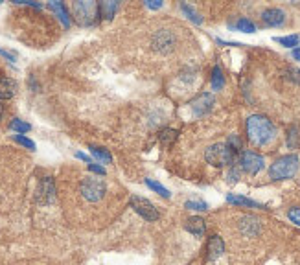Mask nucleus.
I'll list each match as a JSON object with an SVG mask.
<instances>
[{
  "label": "nucleus",
  "instance_id": "nucleus-31",
  "mask_svg": "<svg viewBox=\"0 0 300 265\" xmlns=\"http://www.w3.org/2000/svg\"><path fill=\"white\" fill-rule=\"evenodd\" d=\"M287 215H289V219L293 221L295 225L300 226V208H291V210L287 212Z\"/></svg>",
  "mask_w": 300,
  "mask_h": 265
},
{
  "label": "nucleus",
  "instance_id": "nucleus-14",
  "mask_svg": "<svg viewBox=\"0 0 300 265\" xmlns=\"http://www.w3.org/2000/svg\"><path fill=\"white\" fill-rule=\"evenodd\" d=\"M206 252H208V260H217L225 252V243L219 236H212L208 239V245H206Z\"/></svg>",
  "mask_w": 300,
  "mask_h": 265
},
{
  "label": "nucleus",
  "instance_id": "nucleus-5",
  "mask_svg": "<svg viewBox=\"0 0 300 265\" xmlns=\"http://www.w3.org/2000/svg\"><path fill=\"white\" fill-rule=\"evenodd\" d=\"M79 192L85 197L87 201L91 203H96V201L103 199L105 195V182L98 177H85L81 181V186H79Z\"/></svg>",
  "mask_w": 300,
  "mask_h": 265
},
{
  "label": "nucleus",
  "instance_id": "nucleus-30",
  "mask_svg": "<svg viewBox=\"0 0 300 265\" xmlns=\"http://www.w3.org/2000/svg\"><path fill=\"white\" fill-rule=\"evenodd\" d=\"M234 153H240L242 151V140H240V136H236V135H230L229 138V144H227Z\"/></svg>",
  "mask_w": 300,
  "mask_h": 265
},
{
  "label": "nucleus",
  "instance_id": "nucleus-8",
  "mask_svg": "<svg viewBox=\"0 0 300 265\" xmlns=\"http://www.w3.org/2000/svg\"><path fill=\"white\" fill-rule=\"evenodd\" d=\"M175 33L171 30H158L155 35H153V48L160 53H170L173 48H175Z\"/></svg>",
  "mask_w": 300,
  "mask_h": 265
},
{
  "label": "nucleus",
  "instance_id": "nucleus-4",
  "mask_svg": "<svg viewBox=\"0 0 300 265\" xmlns=\"http://www.w3.org/2000/svg\"><path fill=\"white\" fill-rule=\"evenodd\" d=\"M74 15L81 26H92L100 15L96 2H74Z\"/></svg>",
  "mask_w": 300,
  "mask_h": 265
},
{
  "label": "nucleus",
  "instance_id": "nucleus-13",
  "mask_svg": "<svg viewBox=\"0 0 300 265\" xmlns=\"http://www.w3.org/2000/svg\"><path fill=\"white\" fill-rule=\"evenodd\" d=\"M184 228H186L192 236H196V238H202V236H204V232H206V225H204V221H202L199 215L188 217V219H186V223H184Z\"/></svg>",
  "mask_w": 300,
  "mask_h": 265
},
{
  "label": "nucleus",
  "instance_id": "nucleus-7",
  "mask_svg": "<svg viewBox=\"0 0 300 265\" xmlns=\"http://www.w3.org/2000/svg\"><path fill=\"white\" fill-rule=\"evenodd\" d=\"M240 166H242V169L245 173L256 175L258 171L263 169L265 160H263V157L254 153V151H243L242 157H240Z\"/></svg>",
  "mask_w": 300,
  "mask_h": 265
},
{
  "label": "nucleus",
  "instance_id": "nucleus-1",
  "mask_svg": "<svg viewBox=\"0 0 300 265\" xmlns=\"http://www.w3.org/2000/svg\"><path fill=\"white\" fill-rule=\"evenodd\" d=\"M247 136L254 146H267L274 140L276 129L267 116L252 114L247 118Z\"/></svg>",
  "mask_w": 300,
  "mask_h": 265
},
{
  "label": "nucleus",
  "instance_id": "nucleus-35",
  "mask_svg": "<svg viewBox=\"0 0 300 265\" xmlns=\"http://www.w3.org/2000/svg\"><path fill=\"white\" fill-rule=\"evenodd\" d=\"M76 159H79V160H85L87 164H92V160L85 155V153H79V151H78V153H76Z\"/></svg>",
  "mask_w": 300,
  "mask_h": 265
},
{
  "label": "nucleus",
  "instance_id": "nucleus-20",
  "mask_svg": "<svg viewBox=\"0 0 300 265\" xmlns=\"http://www.w3.org/2000/svg\"><path fill=\"white\" fill-rule=\"evenodd\" d=\"M212 87H214V91H221L225 87V76L219 66H214V70H212Z\"/></svg>",
  "mask_w": 300,
  "mask_h": 265
},
{
  "label": "nucleus",
  "instance_id": "nucleus-28",
  "mask_svg": "<svg viewBox=\"0 0 300 265\" xmlns=\"http://www.w3.org/2000/svg\"><path fill=\"white\" fill-rule=\"evenodd\" d=\"M184 207L188 208V210H199V212L208 210V205H206V203H202V201H186V203H184Z\"/></svg>",
  "mask_w": 300,
  "mask_h": 265
},
{
  "label": "nucleus",
  "instance_id": "nucleus-23",
  "mask_svg": "<svg viewBox=\"0 0 300 265\" xmlns=\"http://www.w3.org/2000/svg\"><path fill=\"white\" fill-rule=\"evenodd\" d=\"M146 184H148V186H150L151 190H153V192H157L158 195H162L164 199H168V197L171 195L168 188H164L162 184H160V182H155L153 179H146Z\"/></svg>",
  "mask_w": 300,
  "mask_h": 265
},
{
  "label": "nucleus",
  "instance_id": "nucleus-19",
  "mask_svg": "<svg viewBox=\"0 0 300 265\" xmlns=\"http://www.w3.org/2000/svg\"><path fill=\"white\" fill-rule=\"evenodd\" d=\"M98 9L103 19H112V15L116 13L118 9V2H101V4H98Z\"/></svg>",
  "mask_w": 300,
  "mask_h": 265
},
{
  "label": "nucleus",
  "instance_id": "nucleus-2",
  "mask_svg": "<svg viewBox=\"0 0 300 265\" xmlns=\"http://www.w3.org/2000/svg\"><path fill=\"white\" fill-rule=\"evenodd\" d=\"M299 157L297 155H284L280 159L271 164L269 168V177L273 181H286V179H291L297 171H299Z\"/></svg>",
  "mask_w": 300,
  "mask_h": 265
},
{
  "label": "nucleus",
  "instance_id": "nucleus-26",
  "mask_svg": "<svg viewBox=\"0 0 300 265\" xmlns=\"http://www.w3.org/2000/svg\"><path fill=\"white\" fill-rule=\"evenodd\" d=\"M236 28L243 33H254L256 32L254 22H252V20H249V19H240L238 22H236Z\"/></svg>",
  "mask_w": 300,
  "mask_h": 265
},
{
  "label": "nucleus",
  "instance_id": "nucleus-24",
  "mask_svg": "<svg viewBox=\"0 0 300 265\" xmlns=\"http://www.w3.org/2000/svg\"><path fill=\"white\" fill-rule=\"evenodd\" d=\"M276 43H280L282 46H286V48H297L300 43V37L299 35H287V37H274Z\"/></svg>",
  "mask_w": 300,
  "mask_h": 265
},
{
  "label": "nucleus",
  "instance_id": "nucleus-37",
  "mask_svg": "<svg viewBox=\"0 0 300 265\" xmlns=\"http://www.w3.org/2000/svg\"><path fill=\"white\" fill-rule=\"evenodd\" d=\"M0 55H4V57H6L7 61H11V63H13V61H15L13 55H11V53H7L6 50H2V48H0Z\"/></svg>",
  "mask_w": 300,
  "mask_h": 265
},
{
  "label": "nucleus",
  "instance_id": "nucleus-11",
  "mask_svg": "<svg viewBox=\"0 0 300 265\" xmlns=\"http://www.w3.org/2000/svg\"><path fill=\"white\" fill-rule=\"evenodd\" d=\"M240 230H242V234L249 236V238H254L261 230L260 219L254 217V215H243L242 219H240Z\"/></svg>",
  "mask_w": 300,
  "mask_h": 265
},
{
  "label": "nucleus",
  "instance_id": "nucleus-3",
  "mask_svg": "<svg viewBox=\"0 0 300 265\" xmlns=\"http://www.w3.org/2000/svg\"><path fill=\"white\" fill-rule=\"evenodd\" d=\"M204 159L215 168H223V166H232L234 164L236 153L227 144H212L210 148H206Z\"/></svg>",
  "mask_w": 300,
  "mask_h": 265
},
{
  "label": "nucleus",
  "instance_id": "nucleus-33",
  "mask_svg": "<svg viewBox=\"0 0 300 265\" xmlns=\"http://www.w3.org/2000/svg\"><path fill=\"white\" fill-rule=\"evenodd\" d=\"M229 182H238V179H240V171L236 168H230V171H229Z\"/></svg>",
  "mask_w": 300,
  "mask_h": 265
},
{
  "label": "nucleus",
  "instance_id": "nucleus-29",
  "mask_svg": "<svg viewBox=\"0 0 300 265\" xmlns=\"http://www.w3.org/2000/svg\"><path fill=\"white\" fill-rule=\"evenodd\" d=\"M13 140H15L17 144H20V146L28 148V149H35V142H33V140H30V138H26V136L15 135V136H13Z\"/></svg>",
  "mask_w": 300,
  "mask_h": 265
},
{
  "label": "nucleus",
  "instance_id": "nucleus-9",
  "mask_svg": "<svg viewBox=\"0 0 300 265\" xmlns=\"http://www.w3.org/2000/svg\"><path fill=\"white\" fill-rule=\"evenodd\" d=\"M35 199H37L39 205H45V207L46 205H52L53 201H55V182H53L52 177H45L39 182Z\"/></svg>",
  "mask_w": 300,
  "mask_h": 265
},
{
  "label": "nucleus",
  "instance_id": "nucleus-27",
  "mask_svg": "<svg viewBox=\"0 0 300 265\" xmlns=\"http://www.w3.org/2000/svg\"><path fill=\"white\" fill-rule=\"evenodd\" d=\"M177 138V131L171 129V127H166V129H162V133H160V142L164 144V146H170L171 142H175Z\"/></svg>",
  "mask_w": 300,
  "mask_h": 265
},
{
  "label": "nucleus",
  "instance_id": "nucleus-36",
  "mask_svg": "<svg viewBox=\"0 0 300 265\" xmlns=\"http://www.w3.org/2000/svg\"><path fill=\"white\" fill-rule=\"evenodd\" d=\"M289 74H291V79H295V81L300 83V70H289Z\"/></svg>",
  "mask_w": 300,
  "mask_h": 265
},
{
  "label": "nucleus",
  "instance_id": "nucleus-10",
  "mask_svg": "<svg viewBox=\"0 0 300 265\" xmlns=\"http://www.w3.org/2000/svg\"><path fill=\"white\" fill-rule=\"evenodd\" d=\"M215 104V98L212 96V94H201V96H197L194 102H192V109H194V114L196 116H204L206 112H210L212 110V107H214Z\"/></svg>",
  "mask_w": 300,
  "mask_h": 265
},
{
  "label": "nucleus",
  "instance_id": "nucleus-25",
  "mask_svg": "<svg viewBox=\"0 0 300 265\" xmlns=\"http://www.w3.org/2000/svg\"><path fill=\"white\" fill-rule=\"evenodd\" d=\"M9 129L15 131V133H19V135H24V133H28V131L32 129V125L26 122H22V120H19V118H15L13 122L9 123Z\"/></svg>",
  "mask_w": 300,
  "mask_h": 265
},
{
  "label": "nucleus",
  "instance_id": "nucleus-21",
  "mask_svg": "<svg viewBox=\"0 0 300 265\" xmlns=\"http://www.w3.org/2000/svg\"><path fill=\"white\" fill-rule=\"evenodd\" d=\"M287 146L289 148H299L300 146V129L299 125H293L287 131Z\"/></svg>",
  "mask_w": 300,
  "mask_h": 265
},
{
  "label": "nucleus",
  "instance_id": "nucleus-18",
  "mask_svg": "<svg viewBox=\"0 0 300 265\" xmlns=\"http://www.w3.org/2000/svg\"><path fill=\"white\" fill-rule=\"evenodd\" d=\"M91 153H92V157L96 159V160H100V162H103V164H109V162L112 160V155L107 151V149H103V148H98V146H91Z\"/></svg>",
  "mask_w": 300,
  "mask_h": 265
},
{
  "label": "nucleus",
  "instance_id": "nucleus-34",
  "mask_svg": "<svg viewBox=\"0 0 300 265\" xmlns=\"http://www.w3.org/2000/svg\"><path fill=\"white\" fill-rule=\"evenodd\" d=\"M89 169L91 171H94V173H98V175H105V168H101V166H98V164H89Z\"/></svg>",
  "mask_w": 300,
  "mask_h": 265
},
{
  "label": "nucleus",
  "instance_id": "nucleus-17",
  "mask_svg": "<svg viewBox=\"0 0 300 265\" xmlns=\"http://www.w3.org/2000/svg\"><path fill=\"white\" fill-rule=\"evenodd\" d=\"M15 94V81L13 79L2 78L0 79V100H9Z\"/></svg>",
  "mask_w": 300,
  "mask_h": 265
},
{
  "label": "nucleus",
  "instance_id": "nucleus-38",
  "mask_svg": "<svg viewBox=\"0 0 300 265\" xmlns=\"http://www.w3.org/2000/svg\"><path fill=\"white\" fill-rule=\"evenodd\" d=\"M293 57H295V61H300V46H297V48H293Z\"/></svg>",
  "mask_w": 300,
  "mask_h": 265
},
{
  "label": "nucleus",
  "instance_id": "nucleus-16",
  "mask_svg": "<svg viewBox=\"0 0 300 265\" xmlns=\"http://www.w3.org/2000/svg\"><path fill=\"white\" fill-rule=\"evenodd\" d=\"M50 9L57 15L59 20L65 24V28L70 26V17H68V11H66V7H65L63 2H50Z\"/></svg>",
  "mask_w": 300,
  "mask_h": 265
},
{
  "label": "nucleus",
  "instance_id": "nucleus-32",
  "mask_svg": "<svg viewBox=\"0 0 300 265\" xmlns=\"http://www.w3.org/2000/svg\"><path fill=\"white\" fill-rule=\"evenodd\" d=\"M146 7H150V9H158V7H162V2H160V0H146Z\"/></svg>",
  "mask_w": 300,
  "mask_h": 265
},
{
  "label": "nucleus",
  "instance_id": "nucleus-6",
  "mask_svg": "<svg viewBox=\"0 0 300 265\" xmlns=\"http://www.w3.org/2000/svg\"><path fill=\"white\" fill-rule=\"evenodd\" d=\"M131 208L146 221H157L158 219V210L155 208V205L148 201L146 197H140V195H133L131 197Z\"/></svg>",
  "mask_w": 300,
  "mask_h": 265
},
{
  "label": "nucleus",
  "instance_id": "nucleus-22",
  "mask_svg": "<svg viewBox=\"0 0 300 265\" xmlns=\"http://www.w3.org/2000/svg\"><path fill=\"white\" fill-rule=\"evenodd\" d=\"M181 9H183V13L186 15V17H188L192 22H196V24H201V22H202V17H199V13H197V11L192 6H188V4L181 2Z\"/></svg>",
  "mask_w": 300,
  "mask_h": 265
},
{
  "label": "nucleus",
  "instance_id": "nucleus-15",
  "mask_svg": "<svg viewBox=\"0 0 300 265\" xmlns=\"http://www.w3.org/2000/svg\"><path fill=\"white\" fill-rule=\"evenodd\" d=\"M227 201L232 203V205H238V207H249V208H261L260 203L256 201L249 199V197H243V195H234V194H229L227 195Z\"/></svg>",
  "mask_w": 300,
  "mask_h": 265
},
{
  "label": "nucleus",
  "instance_id": "nucleus-12",
  "mask_svg": "<svg viewBox=\"0 0 300 265\" xmlns=\"http://www.w3.org/2000/svg\"><path fill=\"white\" fill-rule=\"evenodd\" d=\"M261 20L265 26H271V28H278L286 22V13L278 9V7H269L261 13Z\"/></svg>",
  "mask_w": 300,
  "mask_h": 265
}]
</instances>
